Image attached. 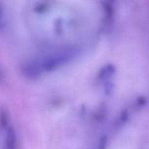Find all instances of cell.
Returning a JSON list of instances; mask_svg holds the SVG:
<instances>
[{"label": "cell", "mask_w": 149, "mask_h": 149, "mask_svg": "<svg viewBox=\"0 0 149 149\" xmlns=\"http://www.w3.org/2000/svg\"><path fill=\"white\" fill-rule=\"evenodd\" d=\"M77 53L78 49L76 47H65L50 52L43 57L26 64L24 68V72L29 77L33 78L43 72H52L74 59Z\"/></svg>", "instance_id": "cell-1"}, {"label": "cell", "mask_w": 149, "mask_h": 149, "mask_svg": "<svg viewBox=\"0 0 149 149\" xmlns=\"http://www.w3.org/2000/svg\"><path fill=\"white\" fill-rule=\"evenodd\" d=\"M4 141H3V149H15V142H17V137L13 127L7 126L4 128Z\"/></svg>", "instance_id": "cell-2"}, {"label": "cell", "mask_w": 149, "mask_h": 149, "mask_svg": "<svg viewBox=\"0 0 149 149\" xmlns=\"http://www.w3.org/2000/svg\"><path fill=\"white\" fill-rule=\"evenodd\" d=\"M1 19H2V11H1V8H0V24H1Z\"/></svg>", "instance_id": "cell-3"}]
</instances>
